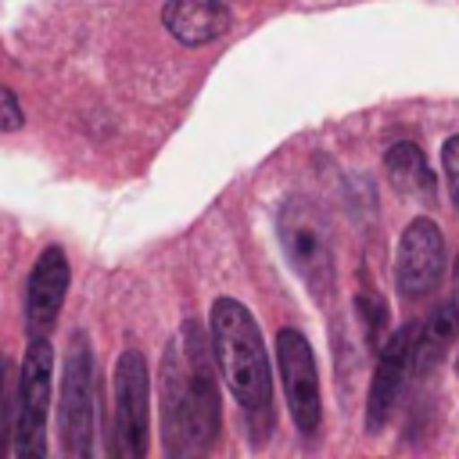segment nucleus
I'll list each match as a JSON object with an SVG mask.
<instances>
[{"label":"nucleus","mask_w":459,"mask_h":459,"mask_svg":"<svg viewBox=\"0 0 459 459\" xmlns=\"http://www.w3.org/2000/svg\"><path fill=\"white\" fill-rule=\"evenodd\" d=\"M161 423L172 455L208 452L219 437V391L208 344L194 319L183 323L161 359Z\"/></svg>","instance_id":"nucleus-1"},{"label":"nucleus","mask_w":459,"mask_h":459,"mask_svg":"<svg viewBox=\"0 0 459 459\" xmlns=\"http://www.w3.org/2000/svg\"><path fill=\"white\" fill-rule=\"evenodd\" d=\"M208 330H212V355L219 362V373L230 384L237 405L244 409L255 441L262 445L273 427V377H269L262 330L247 312V305L237 298H215Z\"/></svg>","instance_id":"nucleus-2"},{"label":"nucleus","mask_w":459,"mask_h":459,"mask_svg":"<svg viewBox=\"0 0 459 459\" xmlns=\"http://www.w3.org/2000/svg\"><path fill=\"white\" fill-rule=\"evenodd\" d=\"M280 244L290 262V269L305 280L312 298H326L333 287V247H330V226L316 201L308 197H287L276 215Z\"/></svg>","instance_id":"nucleus-3"},{"label":"nucleus","mask_w":459,"mask_h":459,"mask_svg":"<svg viewBox=\"0 0 459 459\" xmlns=\"http://www.w3.org/2000/svg\"><path fill=\"white\" fill-rule=\"evenodd\" d=\"M50 373H54V348H50L47 337H32V344H29V351L22 359L14 430H11V452L18 459H39L47 452Z\"/></svg>","instance_id":"nucleus-4"},{"label":"nucleus","mask_w":459,"mask_h":459,"mask_svg":"<svg viewBox=\"0 0 459 459\" xmlns=\"http://www.w3.org/2000/svg\"><path fill=\"white\" fill-rule=\"evenodd\" d=\"M57 423H61V448L75 459H86L93 452V351L86 333H75L65 355Z\"/></svg>","instance_id":"nucleus-5"},{"label":"nucleus","mask_w":459,"mask_h":459,"mask_svg":"<svg viewBox=\"0 0 459 459\" xmlns=\"http://www.w3.org/2000/svg\"><path fill=\"white\" fill-rule=\"evenodd\" d=\"M151 430V373L136 348H126L115 362V437L111 452L122 459H140L147 452Z\"/></svg>","instance_id":"nucleus-6"},{"label":"nucleus","mask_w":459,"mask_h":459,"mask_svg":"<svg viewBox=\"0 0 459 459\" xmlns=\"http://www.w3.org/2000/svg\"><path fill=\"white\" fill-rule=\"evenodd\" d=\"M276 362H280V380H283L290 420L305 437H312L319 430L323 402H319V369H316L308 337L294 326H283L276 333Z\"/></svg>","instance_id":"nucleus-7"},{"label":"nucleus","mask_w":459,"mask_h":459,"mask_svg":"<svg viewBox=\"0 0 459 459\" xmlns=\"http://www.w3.org/2000/svg\"><path fill=\"white\" fill-rule=\"evenodd\" d=\"M445 273V237L434 219H412L398 244L394 280L405 298H427Z\"/></svg>","instance_id":"nucleus-8"},{"label":"nucleus","mask_w":459,"mask_h":459,"mask_svg":"<svg viewBox=\"0 0 459 459\" xmlns=\"http://www.w3.org/2000/svg\"><path fill=\"white\" fill-rule=\"evenodd\" d=\"M412 341H416V326H402L377 348V369H373L369 402H366V430H380L394 412L405 373L412 369Z\"/></svg>","instance_id":"nucleus-9"},{"label":"nucleus","mask_w":459,"mask_h":459,"mask_svg":"<svg viewBox=\"0 0 459 459\" xmlns=\"http://www.w3.org/2000/svg\"><path fill=\"white\" fill-rule=\"evenodd\" d=\"M65 294H68V258L61 247H47L36 258L29 273V287H25V326L32 337L50 333L65 305Z\"/></svg>","instance_id":"nucleus-10"},{"label":"nucleus","mask_w":459,"mask_h":459,"mask_svg":"<svg viewBox=\"0 0 459 459\" xmlns=\"http://www.w3.org/2000/svg\"><path fill=\"white\" fill-rule=\"evenodd\" d=\"M161 25L183 47H204L230 32L233 14L222 0H169L161 7Z\"/></svg>","instance_id":"nucleus-11"},{"label":"nucleus","mask_w":459,"mask_h":459,"mask_svg":"<svg viewBox=\"0 0 459 459\" xmlns=\"http://www.w3.org/2000/svg\"><path fill=\"white\" fill-rule=\"evenodd\" d=\"M459 333V305L455 301H445L434 308V316L423 323V330H416V341H412V369L416 373H430L445 351L452 348Z\"/></svg>","instance_id":"nucleus-12"},{"label":"nucleus","mask_w":459,"mask_h":459,"mask_svg":"<svg viewBox=\"0 0 459 459\" xmlns=\"http://www.w3.org/2000/svg\"><path fill=\"white\" fill-rule=\"evenodd\" d=\"M384 169H387V179L394 183L398 194L412 197V201H430L434 197V172L423 158V151L409 140L394 143L384 158Z\"/></svg>","instance_id":"nucleus-13"},{"label":"nucleus","mask_w":459,"mask_h":459,"mask_svg":"<svg viewBox=\"0 0 459 459\" xmlns=\"http://www.w3.org/2000/svg\"><path fill=\"white\" fill-rule=\"evenodd\" d=\"M355 312H359L366 344H369V348H380V344H384V326H387V308H384V301H380L377 294H359V298H355Z\"/></svg>","instance_id":"nucleus-14"},{"label":"nucleus","mask_w":459,"mask_h":459,"mask_svg":"<svg viewBox=\"0 0 459 459\" xmlns=\"http://www.w3.org/2000/svg\"><path fill=\"white\" fill-rule=\"evenodd\" d=\"M441 172H445V183H448L452 208L459 212V136L445 140V147H441Z\"/></svg>","instance_id":"nucleus-15"},{"label":"nucleus","mask_w":459,"mask_h":459,"mask_svg":"<svg viewBox=\"0 0 459 459\" xmlns=\"http://www.w3.org/2000/svg\"><path fill=\"white\" fill-rule=\"evenodd\" d=\"M22 122H25V115H22L18 97L0 82V133H14V129H22Z\"/></svg>","instance_id":"nucleus-16"},{"label":"nucleus","mask_w":459,"mask_h":459,"mask_svg":"<svg viewBox=\"0 0 459 459\" xmlns=\"http://www.w3.org/2000/svg\"><path fill=\"white\" fill-rule=\"evenodd\" d=\"M7 377H11V362H7V355H0V455L11 448V430H7V416H11V405H7Z\"/></svg>","instance_id":"nucleus-17"},{"label":"nucleus","mask_w":459,"mask_h":459,"mask_svg":"<svg viewBox=\"0 0 459 459\" xmlns=\"http://www.w3.org/2000/svg\"><path fill=\"white\" fill-rule=\"evenodd\" d=\"M455 283H459V262H455Z\"/></svg>","instance_id":"nucleus-18"}]
</instances>
